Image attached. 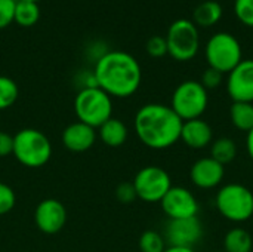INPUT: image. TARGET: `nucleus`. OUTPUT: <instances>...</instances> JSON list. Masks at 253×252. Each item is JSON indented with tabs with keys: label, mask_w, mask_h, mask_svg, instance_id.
Segmentation results:
<instances>
[{
	"label": "nucleus",
	"mask_w": 253,
	"mask_h": 252,
	"mask_svg": "<svg viewBox=\"0 0 253 252\" xmlns=\"http://www.w3.org/2000/svg\"><path fill=\"white\" fill-rule=\"evenodd\" d=\"M225 252H252L253 241L251 233L242 227L230 229L224 238Z\"/></svg>",
	"instance_id": "obj_19"
},
{
	"label": "nucleus",
	"mask_w": 253,
	"mask_h": 252,
	"mask_svg": "<svg viewBox=\"0 0 253 252\" xmlns=\"http://www.w3.org/2000/svg\"><path fill=\"white\" fill-rule=\"evenodd\" d=\"M205 58L211 68H215L222 74H228L243 61V48L234 34L228 31H218L206 42Z\"/></svg>",
	"instance_id": "obj_5"
},
{
	"label": "nucleus",
	"mask_w": 253,
	"mask_h": 252,
	"mask_svg": "<svg viewBox=\"0 0 253 252\" xmlns=\"http://www.w3.org/2000/svg\"><path fill=\"white\" fill-rule=\"evenodd\" d=\"M12 154L27 168H42L52 157V144L44 132L34 128H24L13 135Z\"/></svg>",
	"instance_id": "obj_3"
},
{
	"label": "nucleus",
	"mask_w": 253,
	"mask_h": 252,
	"mask_svg": "<svg viewBox=\"0 0 253 252\" xmlns=\"http://www.w3.org/2000/svg\"><path fill=\"white\" fill-rule=\"evenodd\" d=\"M40 19L39 3L34 1H16L13 22L21 27H33Z\"/></svg>",
	"instance_id": "obj_22"
},
{
	"label": "nucleus",
	"mask_w": 253,
	"mask_h": 252,
	"mask_svg": "<svg viewBox=\"0 0 253 252\" xmlns=\"http://www.w3.org/2000/svg\"><path fill=\"white\" fill-rule=\"evenodd\" d=\"M139 251L141 252H165L166 241L165 236L156 230H147L139 238Z\"/></svg>",
	"instance_id": "obj_24"
},
{
	"label": "nucleus",
	"mask_w": 253,
	"mask_h": 252,
	"mask_svg": "<svg viewBox=\"0 0 253 252\" xmlns=\"http://www.w3.org/2000/svg\"><path fill=\"white\" fill-rule=\"evenodd\" d=\"M218 212L231 223H246L253 218V192L240 183L222 186L215 198Z\"/></svg>",
	"instance_id": "obj_6"
},
{
	"label": "nucleus",
	"mask_w": 253,
	"mask_h": 252,
	"mask_svg": "<svg viewBox=\"0 0 253 252\" xmlns=\"http://www.w3.org/2000/svg\"><path fill=\"white\" fill-rule=\"evenodd\" d=\"M165 241L169 247L194 248L203 238V226L197 217L185 220H169L165 229Z\"/></svg>",
	"instance_id": "obj_12"
},
{
	"label": "nucleus",
	"mask_w": 253,
	"mask_h": 252,
	"mask_svg": "<svg viewBox=\"0 0 253 252\" xmlns=\"http://www.w3.org/2000/svg\"><path fill=\"white\" fill-rule=\"evenodd\" d=\"M234 15L239 22L253 28V0H234Z\"/></svg>",
	"instance_id": "obj_25"
},
{
	"label": "nucleus",
	"mask_w": 253,
	"mask_h": 252,
	"mask_svg": "<svg viewBox=\"0 0 253 252\" xmlns=\"http://www.w3.org/2000/svg\"><path fill=\"white\" fill-rule=\"evenodd\" d=\"M211 157L221 165H228L237 157V144L228 137H221L211 144Z\"/></svg>",
	"instance_id": "obj_21"
},
{
	"label": "nucleus",
	"mask_w": 253,
	"mask_h": 252,
	"mask_svg": "<svg viewBox=\"0 0 253 252\" xmlns=\"http://www.w3.org/2000/svg\"><path fill=\"white\" fill-rule=\"evenodd\" d=\"M246 150H248L249 157L253 160V128L246 135Z\"/></svg>",
	"instance_id": "obj_32"
},
{
	"label": "nucleus",
	"mask_w": 253,
	"mask_h": 252,
	"mask_svg": "<svg viewBox=\"0 0 253 252\" xmlns=\"http://www.w3.org/2000/svg\"><path fill=\"white\" fill-rule=\"evenodd\" d=\"M34 223L44 235L59 233L67 223V209L58 199H43L34 211Z\"/></svg>",
	"instance_id": "obj_13"
},
{
	"label": "nucleus",
	"mask_w": 253,
	"mask_h": 252,
	"mask_svg": "<svg viewBox=\"0 0 253 252\" xmlns=\"http://www.w3.org/2000/svg\"><path fill=\"white\" fill-rule=\"evenodd\" d=\"M230 120L236 129L248 134L253 128V102H233Z\"/></svg>",
	"instance_id": "obj_20"
},
{
	"label": "nucleus",
	"mask_w": 253,
	"mask_h": 252,
	"mask_svg": "<svg viewBox=\"0 0 253 252\" xmlns=\"http://www.w3.org/2000/svg\"><path fill=\"white\" fill-rule=\"evenodd\" d=\"M138 199L147 203L160 202L172 187V178L169 172L160 166L150 165L141 168L132 181Z\"/></svg>",
	"instance_id": "obj_9"
},
{
	"label": "nucleus",
	"mask_w": 253,
	"mask_h": 252,
	"mask_svg": "<svg viewBox=\"0 0 253 252\" xmlns=\"http://www.w3.org/2000/svg\"><path fill=\"white\" fill-rule=\"evenodd\" d=\"M209 105V91L199 80L181 82L170 98V108L182 122L200 119Z\"/></svg>",
	"instance_id": "obj_7"
},
{
	"label": "nucleus",
	"mask_w": 253,
	"mask_h": 252,
	"mask_svg": "<svg viewBox=\"0 0 253 252\" xmlns=\"http://www.w3.org/2000/svg\"><path fill=\"white\" fill-rule=\"evenodd\" d=\"M13 153V137L4 131H0V159Z\"/></svg>",
	"instance_id": "obj_31"
},
{
	"label": "nucleus",
	"mask_w": 253,
	"mask_h": 252,
	"mask_svg": "<svg viewBox=\"0 0 253 252\" xmlns=\"http://www.w3.org/2000/svg\"><path fill=\"white\" fill-rule=\"evenodd\" d=\"M96 86L111 98H129L141 86L142 68L138 59L125 50L104 52L93 68Z\"/></svg>",
	"instance_id": "obj_1"
},
{
	"label": "nucleus",
	"mask_w": 253,
	"mask_h": 252,
	"mask_svg": "<svg viewBox=\"0 0 253 252\" xmlns=\"http://www.w3.org/2000/svg\"><path fill=\"white\" fill-rule=\"evenodd\" d=\"M145 50L151 58H163L168 55V43L165 36H151L147 40Z\"/></svg>",
	"instance_id": "obj_27"
},
{
	"label": "nucleus",
	"mask_w": 253,
	"mask_h": 252,
	"mask_svg": "<svg viewBox=\"0 0 253 252\" xmlns=\"http://www.w3.org/2000/svg\"><path fill=\"white\" fill-rule=\"evenodd\" d=\"M19 95L18 85L7 76H0V111L10 108Z\"/></svg>",
	"instance_id": "obj_23"
},
{
	"label": "nucleus",
	"mask_w": 253,
	"mask_h": 252,
	"mask_svg": "<svg viewBox=\"0 0 253 252\" xmlns=\"http://www.w3.org/2000/svg\"><path fill=\"white\" fill-rule=\"evenodd\" d=\"M225 177V166L216 162L215 159L202 157L196 160L190 168L191 183L202 190H212L219 187Z\"/></svg>",
	"instance_id": "obj_14"
},
{
	"label": "nucleus",
	"mask_w": 253,
	"mask_h": 252,
	"mask_svg": "<svg viewBox=\"0 0 253 252\" xmlns=\"http://www.w3.org/2000/svg\"><path fill=\"white\" fill-rule=\"evenodd\" d=\"M181 117L160 102L142 105L133 120V128L139 141L151 150H166L181 140L182 131Z\"/></svg>",
	"instance_id": "obj_2"
},
{
	"label": "nucleus",
	"mask_w": 253,
	"mask_h": 252,
	"mask_svg": "<svg viewBox=\"0 0 253 252\" xmlns=\"http://www.w3.org/2000/svg\"><path fill=\"white\" fill-rule=\"evenodd\" d=\"M16 0H0V30L13 22Z\"/></svg>",
	"instance_id": "obj_28"
},
{
	"label": "nucleus",
	"mask_w": 253,
	"mask_h": 252,
	"mask_svg": "<svg viewBox=\"0 0 253 252\" xmlns=\"http://www.w3.org/2000/svg\"><path fill=\"white\" fill-rule=\"evenodd\" d=\"M15 203H16V196L13 189L6 183L0 181V215L9 214L15 208Z\"/></svg>",
	"instance_id": "obj_26"
},
{
	"label": "nucleus",
	"mask_w": 253,
	"mask_h": 252,
	"mask_svg": "<svg viewBox=\"0 0 253 252\" xmlns=\"http://www.w3.org/2000/svg\"><path fill=\"white\" fill-rule=\"evenodd\" d=\"M224 15L222 4L216 0H205L199 3L194 10H193V18L191 21L197 27H212L221 21Z\"/></svg>",
	"instance_id": "obj_18"
},
{
	"label": "nucleus",
	"mask_w": 253,
	"mask_h": 252,
	"mask_svg": "<svg viewBox=\"0 0 253 252\" xmlns=\"http://www.w3.org/2000/svg\"><path fill=\"white\" fill-rule=\"evenodd\" d=\"M222 82H224V74L219 73V71L215 70V68H211V67H208V68L203 71L202 79H200V83H202L208 91L216 89Z\"/></svg>",
	"instance_id": "obj_29"
},
{
	"label": "nucleus",
	"mask_w": 253,
	"mask_h": 252,
	"mask_svg": "<svg viewBox=\"0 0 253 252\" xmlns=\"http://www.w3.org/2000/svg\"><path fill=\"white\" fill-rule=\"evenodd\" d=\"M16 1H34V3H39L40 0H16Z\"/></svg>",
	"instance_id": "obj_34"
},
{
	"label": "nucleus",
	"mask_w": 253,
	"mask_h": 252,
	"mask_svg": "<svg viewBox=\"0 0 253 252\" xmlns=\"http://www.w3.org/2000/svg\"><path fill=\"white\" fill-rule=\"evenodd\" d=\"M165 252H196L194 248H187V247H166Z\"/></svg>",
	"instance_id": "obj_33"
},
{
	"label": "nucleus",
	"mask_w": 253,
	"mask_h": 252,
	"mask_svg": "<svg viewBox=\"0 0 253 252\" xmlns=\"http://www.w3.org/2000/svg\"><path fill=\"white\" fill-rule=\"evenodd\" d=\"M74 111L79 122L98 129L113 117V98L98 86L82 88L74 100Z\"/></svg>",
	"instance_id": "obj_4"
},
{
	"label": "nucleus",
	"mask_w": 253,
	"mask_h": 252,
	"mask_svg": "<svg viewBox=\"0 0 253 252\" xmlns=\"http://www.w3.org/2000/svg\"><path fill=\"white\" fill-rule=\"evenodd\" d=\"M252 252H253V251H252Z\"/></svg>",
	"instance_id": "obj_36"
},
{
	"label": "nucleus",
	"mask_w": 253,
	"mask_h": 252,
	"mask_svg": "<svg viewBox=\"0 0 253 252\" xmlns=\"http://www.w3.org/2000/svg\"><path fill=\"white\" fill-rule=\"evenodd\" d=\"M116 198L123 205L133 203L138 199L136 192H135V187H133L132 183H120L117 186V189H116Z\"/></svg>",
	"instance_id": "obj_30"
},
{
	"label": "nucleus",
	"mask_w": 253,
	"mask_h": 252,
	"mask_svg": "<svg viewBox=\"0 0 253 252\" xmlns=\"http://www.w3.org/2000/svg\"><path fill=\"white\" fill-rule=\"evenodd\" d=\"M181 141L193 150H203L213 141L212 126L202 117L187 120L182 123Z\"/></svg>",
	"instance_id": "obj_16"
},
{
	"label": "nucleus",
	"mask_w": 253,
	"mask_h": 252,
	"mask_svg": "<svg viewBox=\"0 0 253 252\" xmlns=\"http://www.w3.org/2000/svg\"><path fill=\"white\" fill-rule=\"evenodd\" d=\"M62 144L67 150L73 153H83L87 151L93 147V144L98 140V132L95 128L82 123V122H74L70 123L64 131H62Z\"/></svg>",
	"instance_id": "obj_15"
},
{
	"label": "nucleus",
	"mask_w": 253,
	"mask_h": 252,
	"mask_svg": "<svg viewBox=\"0 0 253 252\" xmlns=\"http://www.w3.org/2000/svg\"><path fill=\"white\" fill-rule=\"evenodd\" d=\"M225 88L233 102H253V59H243L227 74Z\"/></svg>",
	"instance_id": "obj_11"
},
{
	"label": "nucleus",
	"mask_w": 253,
	"mask_h": 252,
	"mask_svg": "<svg viewBox=\"0 0 253 252\" xmlns=\"http://www.w3.org/2000/svg\"><path fill=\"white\" fill-rule=\"evenodd\" d=\"M213 252H225V251H213Z\"/></svg>",
	"instance_id": "obj_35"
},
{
	"label": "nucleus",
	"mask_w": 253,
	"mask_h": 252,
	"mask_svg": "<svg viewBox=\"0 0 253 252\" xmlns=\"http://www.w3.org/2000/svg\"><path fill=\"white\" fill-rule=\"evenodd\" d=\"M165 37L168 43V55L175 61H191L200 50V31L191 19L179 18L173 21Z\"/></svg>",
	"instance_id": "obj_8"
},
{
	"label": "nucleus",
	"mask_w": 253,
	"mask_h": 252,
	"mask_svg": "<svg viewBox=\"0 0 253 252\" xmlns=\"http://www.w3.org/2000/svg\"><path fill=\"white\" fill-rule=\"evenodd\" d=\"M96 132L102 144L111 149L122 147L127 141V137H129V129L125 125V122L116 117H111L105 123H102Z\"/></svg>",
	"instance_id": "obj_17"
},
{
	"label": "nucleus",
	"mask_w": 253,
	"mask_h": 252,
	"mask_svg": "<svg viewBox=\"0 0 253 252\" xmlns=\"http://www.w3.org/2000/svg\"><path fill=\"white\" fill-rule=\"evenodd\" d=\"M160 205L169 220L194 218L200 211V205L194 193L181 186H172L160 201Z\"/></svg>",
	"instance_id": "obj_10"
}]
</instances>
